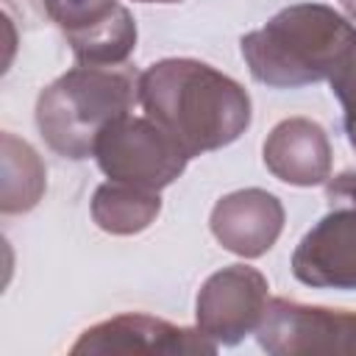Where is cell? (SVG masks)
Here are the masks:
<instances>
[{
	"label": "cell",
	"instance_id": "5bb4252c",
	"mask_svg": "<svg viewBox=\"0 0 356 356\" xmlns=\"http://www.w3.org/2000/svg\"><path fill=\"white\" fill-rule=\"evenodd\" d=\"M331 209H356V172L337 175L325 189Z\"/></svg>",
	"mask_w": 356,
	"mask_h": 356
},
{
	"label": "cell",
	"instance_id": "277c9868",
	"mask_svg": "<svg viewBox=\"0 0 356 356\" xmlns=\"http://www.w3.org/2000/svg\"><path fill=\"white\" fill-rule=\"evenodd\" d=\"M92 156L111 181L153 192L175 181L189 161L172 136L164 134L150 117L128 114L111 120L100 131Z\"/></svg>",
	"mask_w": 356,
	"mask_h": 356
},
{
	"label": "cell",
	"instance_id": "9a60e30c",
	"mask_svg": "<svg viewBox=\"0 0 356 356\" xmlns=\"http://www.w3.org/2000/svg\"><path fill=\"white\" fill-rule=\"evenodd\" d=\"M342 6H345V8H348V14L356 19V0H342Z\"/></svg>",
	"mask_w": 356,
	"mask_h": 356
},
{
	"label": "cell",
	"instance_id": "9c48e42d",
	"mask_svg": "<svg viewBox=\"0 0 356 356\" xmlns=\"http://www.w3.org/2000/svg\"><path fill=\"white\" fill-rule=\"evenodd\" d=\"M206 334L170 325L150 314H120L83 331L72 353H214Z\"/></svg>",
	"mask_w": 356,
	"mask_h": 356
},
{
	"label": "cell",
	"instance_id": "7c38bea8",
	"mask_svg": "<svg viewBox=\"0 0 356 356\" xmlns=\"http://www.w3.org/2000/svg\"><path fill=\"white\" fill-rule=\"evenodd\" d=\"M159 195L153 189L108 181L95 192L92 214L103 231L111 234H134L153 222L159 214Z\"/></svg>",
	"mask_w": 356,
	"mask_h": 356
},
{
	"label": "cell",
	"instance_id": "30bf717a",
	"mask_svg": "<svg viewBox=\"0 0 356 356\" xmlns=\"http://www.w3.org/2000/svg\"><path fill=\"white\" fill-rule=\"evenodd\" d=\"M284 222L281 203L261 192L245 189L222 197L211 211L214 236L239 256H261L273 248Z\"/></svg>",
	"mask_w": 356,
	"mask_h": 356
},
{
	"label": "cell",
	"instance_id": "8fae6325",
	"mask_svg": "<svg viewBox=\"0 0 356 356\" xmlns=\"http://www.w3.org/2000/svg\"><path fill=\"white\" fill-rule=\"evenodd\" d=\"M264 164L286 184L312 186L328 175L331 150L323 128L312 120L295 117L275 125L264 142Z\"/></svg>",
	"mask_w": 356,
	"mask_h": 356
},
{
	"label": "cell",
	"instance_id": "5b68a950",
	"mask_svg": "<svg viewBox=\"0 0 356 356\" xmlns=\"http://www.w3.org/2000/svg\"><path fill=\"white\" fill-rule=\"evenodd\" d=\"M256 334L270 353H356V312L275 298Z\"/></svg>",
	"mask_w": 356,
	"mask_h": 356
},
{
	"label": "cell",
	"instance_id": "8992f818",
	"mask_svg": "<svg viewBox=\"0 0 356 356\" xmlns=\"http://www.w3.org/2000/svg\"><path fill=\"white\" fill-rule=\"evenodd\" d=\"M81 64H122L136 44V25L117 0H44Z\"/></svg>",
	"mask_w": 356,
	"mask_h": 356
},
{
	"label": "cell",
	"instance_id": "7a4b0ae2",
	"mask_svg": "<svg viewBox=\"0 0 356 356\" xmlns=\"http://www.w3.org/2000/svg\"><path fill=\"white\" fill-rule=\"evenodd\" d=\"M356 53V28L317 3L289 6L242 36L250 75L267 86H303L331 78Z\"/></svg>",
	"mask_w": 356,
	"mask_h": 356
},
{
	"label": "cell",
	"instance_id": "6da1fadb",
	"mask_svg": "<svg viewBox=\"0 0 356 356\" xmlns=\"http://www.w3.org/2000/svg\"><path fill=\"white\" fill-rule=\"evenodd\" d=\"M139 103L192 159L234 142L250 122L245 89L195 58H167L139 75Z\"/></svg>",
	"mask_w": 356,
	"mask_h": 356
},
{
	"label": "cell",
	"instance_id": "ba28073f",
	"mask_svg": "<svg viewBox=\"0 0 356 356\" xmlns=\"http://www.w3.org/2000/svg\"><path fill=\"white\" fill-rule=\"evenodd\" d=\"M292 273L309 286L356 289V209H331L300 239Z\"/></svg>",
	"mask_w": 356,
	"mask_h": 356
},
{
	"label": "cell",
	"instance_id": "52a82bcc",
	"mask_svg": "<svg viewBox=\"0 0 356 356\" xmlns=\"http://www.w3.org/2000/svg\"><path fill=\"white\" fill-rule=\"evenodd\" d=\"M267 303V281L259 270L242 264L225 267L197 295V328L217 342H239L259 328Z\"/></svg>",
	"mask_w": 356,
	"mask_h": 356
},
{
	"label": "cell",
	"instance_id": "3957f363",
	"mask_svg": "<svg viewBox=\"0 0 356 356\" xmlns=\"http://www.w3.org/2000/svg\"><path fill=\"white\" fill-rule=\"evenodd\" d=\"M136 97L139 78L125 64H81L39 95L36 125L56 153L86 159L100 131L128 114Z\"/></svg>",
	"mask_w": 356,
	"mask_h": 356
},
{
	"label": "cell",
	"instance_id": "4fadbf2b",
	"mask_svg": "<svg viewBox=\"0 0 356 356\" xmlns=\"http://www.w3.org/2000/svg\"><path fill=\"white\" fill-rule=\"evenodd\" d=\"M328 81H331V92L339 97L345 108V131H348L350 145L356 147V53Z\"/></svg>",
	"mask_w": 356,
	"mask_h": 356
},
{
	"label": "cell",
	"instance_id": "2e32d148",
	"mask_svg": "<svg viewBox=\"0 0 356 356\" xmlns=\"http://www.w3.org/2000/svg\"><path fill=\"white\" fill-rule=\"evenodd\" d=\"M142 3H156V0H142ZM159 3H178V0H159Z\"/></svg>",
	"mask_w": 356,
	"mask_h": 356
}]
</instances>
